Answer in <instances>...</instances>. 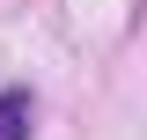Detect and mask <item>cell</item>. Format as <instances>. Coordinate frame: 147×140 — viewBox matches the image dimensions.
I'll return each instance as SVG.
<instances>
[{"label": "cell", "instance_id": "obj_1", "mask_svg": "<svg viewBox=\"0 0 147 140\" xmlns=\"http://www.w3.org/2000/svg\"><path fill=\"white\" fill-rule=\"evenodd\" d=\"M0 140H30V88L0 96Z\"/></svg>", "mask_w": 147, "mask_h": 140}]
</instances>
